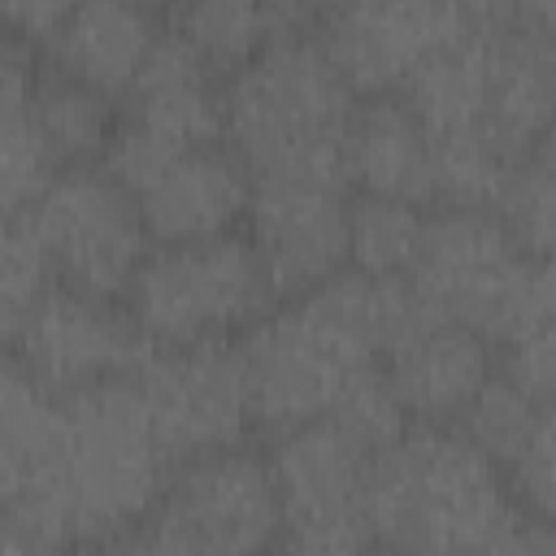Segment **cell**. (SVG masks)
Returning <instances> with one entry per match:
<instances>
[{"instance_id": "obj_9", "label": "cell", "mask_w": 556, "mask_h": 556, "mask_svg": "<svg viewBox=\"0 0 556 556\" xmlns=\"http://www.w3.org/2000/svg\"><path fill=\"white\" fill-rule=\"evenodd\" d=\"M26 213L48 243L56 282L96 295H126L152 248L135 191H126L100 161L56 169Z\"/></svg>"}, {"instance_id": "obj_16", "label": "cell", "mask_w": 556, "mask_h": 556, "mask_svg": "<svg viewBox=\"0 0 556 556\" xmlns=\"http://www.w3.org/2000/svg\"><path fill=\"white\" fill-rule=\"evenodd\" d=\"M122 122L165 152L213 143L226 126V83H217V70L178 30H161L148 65L126 91Z\"/></svg>"}, {"instance_id": "obj_24", "label": "cell", "mask_w": 556, "mask_h": 556, "mask_svg": "<svg viewBox=\"0 0 556 556\" xmlns=\"http://www.w3.org/2000/svg\"><path fill=\"white\" fill-rule=\"evenodd\" d=\"M504 473L534 526L530 547H556V400H539Z\"/></svg>"}, {"instance_id": "obj_28", "label": "cell", "mask_w": 556, "mask_h": 556, "mask_svg": "<svg viewBox=\"0 0 556 556\" xmlns=\"http://www.w3.org/2000/svg\"><path fill=\"white\" fill-rule=\"evenodd\" d=\"M74 4L78 0H4V17L22 43H48Z\"/></svg>"}, {"instance_id": "obj_19", "label": "cell", "mask_w": 556, "mask_h": 556, "mask_svg": "<svg viewBox=\"0 0 556 556\" xmlns=\"http://www.w3.org/2000/svg\"><path fill=\"white\" fill-rule=\"evenodd\" d=\"M313 22V0H174V30L217 74L239 70L269 39L287 30H308Z\"/></svg>"}, {"instance_id": "obj_4", "label": "cell", "mask_w": 556, "mask_h": 556, "mask_svg": "<svg viewBox=\"0 0 556 556\" xmlns=\"http://www.w3.org/2000/svg\"><path fill=\"white\" fill-rule=\"evenodd\" d=\"M278 300L282 295L248 230L152 243L126 287V308L152 348L243 339Z\"/></svg>"}, {"instance_id": "obj_13", "label": "cell", "mask_w": 556, "mask_h": 556, "mask_svg": "<svg viewBox=\"0 0 556 556\" xmlns=\"http://www.w3.org/2000/svg\"><path fill=\"white\" fill-rule=\"evenodd\" d=\"M356 187L321 174H265L252 182L248 239L278 295H304L348 269V222Z\"/></svg>"}, {"instance_id": "obj_14", "label": "cell", "mask_w": 556, "mask_h": 556, "mask_svg": "<svg viewBox=\"0 0 556 556\" xmlns=\"http://www.w3.org/2000/svg\"><path fill=\"white\" fill-rule=\"evenodd\" d=\"M252 182L248 161L226 139H213L178 152L135 200L152 243H191L243 230Z\"/></svg>"}, {"instance_id": "obj_11", "label": "cell", "mask_w": 556, "mask_h": 556, "mask_svg": "<svg viewBox=\"0 0 556 556\" xmlns=\"http://www.w3.org/2000/svg\"><path fill=\"white\" fill-rule=\"evenodd\" d=\"M9 361H17L35 382L56 395L130 374L152 348L135 326L130 308H117L113 295H96L70 282H52L9 326Z\"/></svg>"}, {"instance_id": "obj_15", "label": "cell", "mask_w": 556, "mask_h": 556, "mask_svg": "<svg viewBox=\"0 0 556 556\" xmlns=\"http://www.w3.org/2000/svg\"><path fill=\"white\" fill-rule=\"evenodd\" d=\"M382 369L408 421L456 426L465 408L478 400V391L500 374V361H495V339L434 313L387 352Z\"/></svg>"}, {"instance_id": "obj_3", "label": "cell", "mask_w": 556, "mask_h": 556, "mask_svg": "<svg viewBox=\"0 0 556 556\" xmlns=\"http://www.w3.org/2000/svg\"><path fill=\"white\" fill-rule=\"evenodd\" d=\"M65 413V486L78 547L130 539L174 473V456L165 452L152 426L135 374H117L96 387L70 391Z\"/></svg>"}, {"instance_id": "obj_5", "label": "cell", "mask_w": 556, "mask_h": 556, "mask_svg": "<svg viewBox=\"0 0 556 556\" xmlns=\"http://www.w3.org/2000/svg\"><path fill=\"white\" fill-rule=\"evenodd\" d=\"M534 269L539 256L504 208L439 204L426 217L421 252L408 278L434 313L482 330L500 348L530 300Z\"/></svg>"}, {"instance_id": "obj_27", "label": "cell", "mask_w": 556, "mask_h": 556, "mask_svg": "<svg viewBox=\"0 0 556 556\" xmlns=\"http://www.w3.org/2000/svg\"><path fill=\"white\" fill-rule=\"evenodd\" d=\"M534 408H539V400H534L530 391H521V387L500 369V374L478 391V400L465 408V417H460L456 426L504 469L508 456L517 452V443H521V434H526Z\"/></svg>"}, {"instance_id": "obj_20", "label": "cell", "mask_w": 556, "mask_h": 556, "mask_svg": "<svg viewBox=\"0 0 556 556\" xmlns=\"http://www.w3.org/2000/svg\"><path fill=\"white\" fill-rule=\"evenodd\" d=\"M0 195L4 213L26 208L61 169L48 135L35 122L30 87H35V56L22 43L4 48L0 61Z\"/></svg>"}, {"instance_id": "obj_25", "label": "cell", "mask_w": 556, "mask_h": 556, "mask_svg": "<svg viewBox=\"0 0 556 556\" xmlns=\"http://www.w3.org/2000/svg\"><path fill=\"white\" fill-rule=\"evenodd\" d=\"M500 208L534 256H556V122L517 161Z\"/></svg>"}, {"instance_id": "obj_22", "label": "cell", "mask_w": 556, "mask_h": 556, "mask_svg": "<svg viewBox=\"0 0 556 556\" xmlns=\"http://www.w3.org/2000/svg\"><path fill=\"white\" fill-rule=\"evenodd\" d=\"M426 204L391 200V195H352L348 222V265L378 278H408L426 235Z\"/></svg>"}, {"instance_id": "obj_26", "label": "cell", "mask_w": 556, "mask_h": 556, "mask_svg": "<svg viewBox=\"0 0 556 556\" xmlns=\"http://www.w3.org/2000/svg\"><path fill=\"white\" fill-rule=\"evenodd\" d=\"M56 282L52 256L43 235L35 230L26 208L4 213V243H0V308H4V330Z\"/></svg>"}, {"instance_id": "obj_7", "label": "cell", "mask_w": 556, "mask_h": 556, "mask_svg": "<svg viewBox=\"0 0 556 556\" xmlns=\"http://www.w3.org/2000/svg\"><path fill=\"white\" fill-rule=\"evenodd\" d=\"M70 413L65 395L35 382L17 361L0 387V552L48 556L78 547L65 486Z\"/></svg>"}, {"instance_id": "obj_2", "label": "cell", "mask_w": 556, "mask_h": 556, "mask_svg": "<svg viewBox=\"0 0 556 556\" xmlns=\"http://www.w3.org/2000/svg\"><path fill=\"white\" fill-rule=\"evenodd\" d=\"M361 96L317 30L269 39L226 78L222 139L265 174L348 178V126ZM352 182V178H348Z\"/></svg>"}, {"instance_id": "obj_8", "label": "cell", "mask_w": 556, "mask_h": 556, "mask_svg": "<svg viewBox=\"0 0 556 556\" xmlns=\"http://www.w3.org/2000/svg\"><path fill=\"white\" fill-rule=\"evenodd\" d=\"M374 456L339 417H313L278 430L269 465L282 500L278 547L295 552H365L378 547L369 521Z\"/></svg>"}, {"instance_id": "obj_6", "label": "cell", "mask_w": 556, "mask_h": 556, "mask_svg": "<svg viewBox=\"0 0 556 556\" xmlns=\"http://www.w3.org/2000/svg\"><path fill=\"white\" fill-rule=\"evenodd\" d=\"M282 539L269 452L248 443L174 465L161 500L130 534L143 552H261Z\"/></svg>"}, {"instance_id": "obj_12", "label": "cell", "mask_w": 556, "mask_h": 556, "mask_svg": "<svg viewBox=\"0 0 556 556\" xmlns=\"http://www.w3.org/2000/svg\"><path fill=\"white\" fill-rule=\"evenodd\" d=\"M469 30L465 0H334L317 35L356 96H400Z\"/></svg>"}, {"instance_id": "obj_10", "label": "cell", "mask_w": 556, "mask_h": 556, "mask_svg": "<svg viewBox=\"0 0 556 556\" xmlns=\"http://www.w3.org/2000/svg\"><path fill=\"white\" fill-rule=\"evenodd\" d=\"M130 374L174 465L217 447H235L256 426L252 378L239 339L148 348Z\"/></svg>"}, {"instance_id": "obj_21", "label": "cell", "mask_w": 556, "mask_h": 556, "mask_svg": "<svg viewBox=\"0 0 556 556\" xmlns=\"http://www.w3.org/2000/svg\"><path fill=\"white\" fill-rule=\"evenodd\" d=\"M30 109H35L39 130L48 135L61 169L65 165H96V161H104V148H109L113 130H117L113 96H104L91 83L48 65V70H35Z\"/></svg>"}, {"instance_id": "obj_23", "label": "cell", "mask_w": 556, "mask_h": 556, "mask_svg": "<svg viewBox=\"0 0 556 556\" xmlns=\"http://www.w3.org/2000/svg\"><path fill=\"white\" fill-rule=\"evenodd\" d=\"M500 348L504 374L521 391H530L534 400H556V261L539 256L530 300Z\"/></svg>"}, {"instance_id": "obj_1", "label": "cell", "mask_w": 556, "mask_h": 556, "mask_svg": "<svg viewBox=\"0 0 556 556\" xmlns=\"http://www.w3.org/2000/svg\"><path fill=\"white\" fill-rule=\"evenodd\" d=\"M369 521L378 547L404 552H504L534 534L508 473L460 426L439 421H413L374 456Z\"/></svg>"}, {"instance_id": "obj_17", "label": "cell", "mask_w": 556, "mask_h": 556, "mask_svg": "<svg viewBox=\"0 0 556 556\" xmlns=\"http://www.w3.org/2000/svg\"><path fill=\"white\" fill-rule=\"evenodd\" d=\"M348 178L365 195L434 204V139L404 96H361L348 126Z\"/></svg>"}, {"instance_id": "obj_18", "label": "cell", "mask_w": 556, "mask_h": 556, "mask_svg": "<svg viewBox=\"0 0 556 556\" xmlns=\"http://www.w3.org/2000/svg\"><path fill=\"white\" fill-rule=\"evenodd\" d=\"M161 26L148 4L139 0H78L56 35L43 43L48 61L104 96H122L135 87L139 70L148 65Z\"/></svg>"}, {"instance_id": "obj_29", "label": "cell", "mask_w": 556, "mask_h": 556, "mask_svg": "<svg viewBox=\"0 0 556 556\" xmlns=\"http://www.w3.org/2000/svg\"><path fill=\"white\" fill-rule=\"evenodd\" d=\"M139 4H148V9H156V4H174V0H139Z\"/></svg>"}]
</instances>
